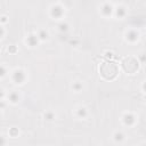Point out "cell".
<instances>
[{
	"instance_id": "obj_13",
	"label": "cell",
	"mask_w": 146,
	"mask_h": 146,
	"mask_svg": "<svg viewBox=\"0 0 146 146\" xmlns=\"http://www.w3.org/2000/svg\"><path fill=\"white\" fill-rule=\"evenodd\" d=\"M82 89H83V84H82V82H80V81H75V82H73V84H72V90H73L74 92H80Z\"/></svg>"
},
{
	"instance_id": "obj_17",
	"label": "cell",
	"mask_w": 146,
	"mask_h": 146,
	"mask_svg": "<svg viewBox=\"0 0 146 146\" xmlns=\"http://www.w3.org/2000/svg\"><path fill=\"white\" fill-rule=\"evenodd\" d=\"M6 144H7L6 137H5L2 133H0V146H6Z\"/></svg>"
},
{
	"instance_id": "obj_12",
	"label": "cell",
	"mask_w": 146,
	"mask_h": 146,
	"mask_svg": "<svg viewBox=\"0 0 146 146\" xmlns=\"http://www.w3.org/2000/svg\"><path fill=\"white\" fill-rule=\"evenodd\" d=\"M55 117H56V114H55L52 111H46V112L43 113V119H44L46 121H54Z\"/></svg>"
},
{
	"instance_id": "obj_3",
	"label": "cell",
	"mask_w": 146,
	"mask_h": 146,
	"mask_svg": "<svg viewBox=\"0 0 146 146\" xmlns=\"http://www.w3.org/2000/svg\"><path fill=\"white\" fill-rule=\"evenodd\" d=\"M99 11L104 17H110L111 15H113L114 13V7L112 3L110 2H104L102 3V6L99 7Z\"/></svg>"
},
{
	"instance_id": "obj_6",
	"label": "cell",
	"mask_w": 146,
	"mask_h": 146,
	"mask_svg": "<svg viewBox=\"0 0 146 146\" xmlns=\"http://www.w3.org/2000/svg\"><path fill=\"white\" fill-rule=\"evenodd\" d=\"M124 38H125V40H127L128 42L133 43V42H136V41L138 40V38H139V33H138L136 30L131 29V30H128V31L125 32Z\"/></svg>"
},
{
	"instance_id": "obj_15",
	"label": "cell",
	"mask_w": 146,
	"mask_h": 146,
	"mask_svg": "<svg viewBox=\"0 0 146 146\" xmlns=\"http://www.w3.org/2000/svg\"><path fill=\"white\" fill-rule=\"evenodd\" d=\"M7 74H8V70H7L6 65H3V64H0V79L5 78Z\"/></svg>"
},
{
	"instance_id": "obj_19",
	"label": "cell",
	"mask_w": 146,
	"mask_h": 146,
	"mask_svg": "<svg viewBox=\"0 0 146 146\" xmlns=\"http://www.w3.org/2000/svg\"><path fill=\"white\" fill-rule=\"evenodd\" d=\"M6 106H7V103H6V100H0V111H2V110H5L6 108Z\"/></svg>"
},
{
	"instance_id": "obj_16",
	"label": "cell",
	"mask_w": 146,
	"mask_h": 146,
	"mask_svg": "<svg viewBox=\"0 0 146 146\" xmlns=\"http://www.w3.org/2000/svg\"><path fill=\"white\" fill-rule=\"evenodd\" d=\"M8 133H9V136H10V137H13V138H16V137L18 136L19 131H18V129H17V128L13 127V128H10V129H9Z\"/></svg>"
},
{
	"instance_id": "obj_20",
	"label": "cell",
	"mask_w": 146,
	"mask_h": 146,
	"mask_svg": "<svg viewBox=\"0 0 146 146\" xmlns=\"http://www.w3.org/2000/svg\"><path fill=\"white\" fill-rule=\"evenodd\" d=\"M5 33H6V31H5V29H3V26L0 24V40L5 36Z\"/></svg>"
},
{
	"instance_id": "obj_7",
	"label": "cell",
	"mask_w": 146,
	"mask_h": 146,
	"mask_svg": "<svg viewBox=\"0 0 146 146\" xmlns=\"http://www.w3.org/2000/svg\"><path fill=\"white\" fill-rule=\"evenodd\" d=\"M6 96H7L8 102H9L10 104H14V105L18 104V102H19V99H21V96H19L18 91H16V90H11V91H10L9 94H7Z\"/></svg>"
},
{
	"instance_id": "obj_11",
	"label": "cell",
	"mask_w": 146,
	"mask_h": 146,
	"mask_svg": "<svg viewBox=\"0 0 146 146\" xmlns=\"http://www.w3.org/2000/svg\"><path fill=\"white\" fill-rule=\"evenodd\" d=\"M124 139H125V135H124L122 131L117 130V131H115V132L113 133V140H114L115 143H122Z\"/></svg>"
},
{
	"instance_id": "obj_4",
	"label": "cell",
	"mask_w": 146,
	"mask_h": 146,
	"mask_svg": "<svg viewBox=\"0 0 146 146\" xmlns=\"http://www.w3.org/2000/svg\"><path fill=\"white\" fill-rule=\"evenodd\" d=\"M121 120H122V123H123L124 125H127V127H132V125H135V123H136V115L132 114V113H130V112H127V113H124V114L122 115Z\"/></svg>"
},
{
	"instance_id": "obj_18",
	"label": "cell",
	"mask_w": 146,
	"mask_h": 146,
	"mask_svg": "<svg viewBox=\"0 0 146 146\" xmlns=\"http://www.w3.org/2000/svg\"><path fill=\"white\" fill-rule=\"evenodd\" d=\"M8 22V18H7V16L6 15H2L1 17H0V24L2 25V24H6Z\"/></svg>"
},
{
	"instance_id": "obj_10",
	"label": "cell",
	"mask_w": 146,
	"mask_h": 146,
	"mask_svg": "<svg viewBox=\"0 0 146 146\" xmlns=\"http://www.w3.org/2000/svg\"><path fill=\"white\" fill-rule=\"evenodd\" d=\"M36 35L39 38V41H46L49 39V33L46 29H39L36 32Z\"/></svg>"
},
{
	"instance_id": "obj_9",
	"label": "cell",
	"mask_w": 146,
	"mask_h": 146,
	"mask_svg": "<svg viewBox=\"0 0 146 146\" xmlns=\"http://www.w3.org/2000/svg\"><path fill=\"white\" fill-rule=\"evenodd\" d=\"M117 18L120 19H123L127 15V8L124 6H119L116 8H114V13H113Z\"/></svg>"
},
{
	"instance_id": "obj_1",
	"label": "cell",
	"mask_w": 146,
	"mask_h": 146,
	"mask_svg": "<svg viewBox=\"0 0 146 146\" xmlns=\"http://www.w3.org/2000/svg\"><path fill=\"white\" fill-rule=\"evenodd\" d=\"M10 79L15 84H24L26 79H27V73H26V71L24 68L17 67L14 71H11Z\"/></svg>"
},
{
	"instance_id": "obj_5",
	"label": "cell",
	"mask_w": 146,
	"mask_h": 146,
	"mask_svg": "<svg viewBox=\"0 0 146 146\" xmlns=\"http://www.w3.org/2000/svg\"><path fill=\"white\" fill-rule=\"evenodd\" d=\"M39 42H40V41H39V38H38L36 33H30V34L25 38V43H26L29 47H31V48L36 47Z\"/></svg>"
},
{
	"instance_id": "obj_8",
	"label": "cell",
	"mask_w": 146,
	"mask_h": 146,
	"mask_svg": "<svg viewBox=\"0 0 146 146\" xmlns=\"http://www.w3.org/2000/svg\"><path fill=\"white\" fill-rule=\"evenodd\" d=\"M75 116L78 119H86L88 116V110H87V107H84L82 105L78 106L75 108Z\"/></svg>"
},
{
	"instance_id": "obj_2",
	"label": "cell",
	"mask_w": 146,
	"mask_h": 146,
	"mask_svg": "<svg viewBox=\"0 0 146 146\" xmlns=\"http://www.w3.org/2000/svg\"><path fill=\"white\" fill-rule=\"evenodd\" d=\"M49 14L52 17V19H60L64 16L65 10L60 3H52L49 8Z\"/></svg>"
},
{
	"instance_id": "obj_21",
	"label": "cell",
	"mask_w": 146,
	"mask_h": 146,
	"mask_svg": "<svg viewBox=\"0 0 146 146\" xmlns=\"http://www.w3.org/2000/svg\"><path fill=\"white\" fill-rule=\"evenodd\" d=\"M5 97H6V92H5V90L2 88H0V100H2Z\"/></svg>"
},
{
	"instance_id": "obj_22",
	"label": "cell",
	"mask_w": 146,
	"mask_h": 146,
	"mask_svg": "<svg viewBox=\"0 0 146 146\" xmlns=\"http://www.w3.org/2000/svg\"><path fill=\"white\" fill-rule=\"evenodd\" d=\"M1 115H2V113H1V111H0V116H1Z\"/></svg>"
},
{
	"instance_id": "obj_14",
	"label": "cell",
	"mask_w": 146,
	"mask_h": 146,
	"mask_svg": "<svg viewBox=\"0 0 146 146\" xmlns=\"http://www.w3.org/2000/svg\"><path fill=\"white\" fill-rule=\"evenodd\" d=\"M58 31L62 32V33H65L68 31V24L66 22H60L58 24Z\"/></svg>"
}]
</instances>
